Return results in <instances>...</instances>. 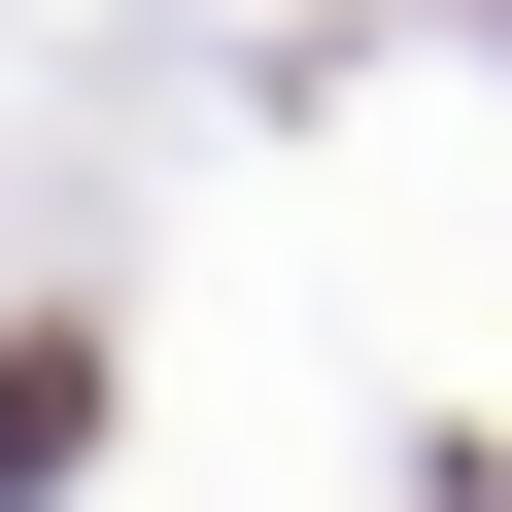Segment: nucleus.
<instances>
[{
  "mask_svg": "<svg viewBox=\"0 0 512 512\" xmlns=\"http://www.w3.org/2000/svg\"><path fill=\"white\" fill-rule=\"evenodd\" d=\"M444 512H512V478H444Z\"/></svg>",
  "mask_w": 512,
  "mask_h": 512,
  "instance_id": "obj_1",
  "label": "nucleus"
}]
</instances>
